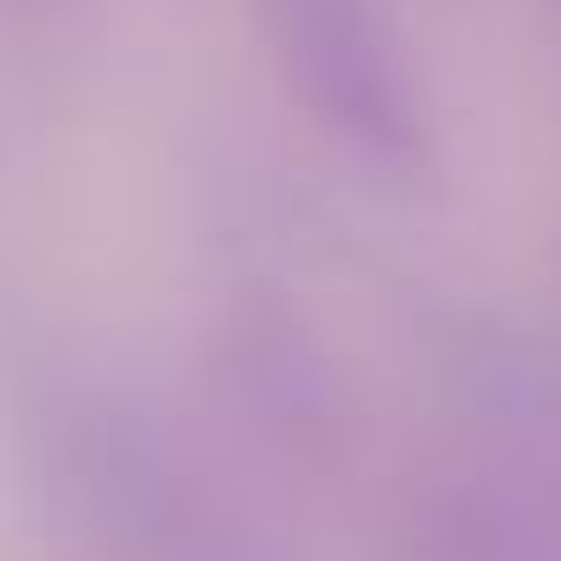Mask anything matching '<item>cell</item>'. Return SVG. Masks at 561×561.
I'll use <instances>...</instances> for the list:
<instances>
[{
	"mask_svg": "<svg viewBox=\"0 0 561 561\" xmlns=\"http://www.w3.org/2000/svg\"><path fill=\"white\" fill-rule=\"evenodd\" d=\"M262 39L285 70V85L339 124L346 139L400 147L415 131V85L392 24L377 16V0H254Z\"/></svg>",
	"mask_w": 561,
	"mask_h": 561,
	"instance_id": "obj_1",
	"label": "cell"
},
{
	"mask_svg": "<svg viewBox=\"0 0 561 561\" xmlns=\"http://www.w3.org/2000/svg\"><path fill=\"white\" fill-rule=\"evenodd\" d=\"M553 9H561V0H553Z\"/></svg>",
	"mask_w": 561,
	"mask_h": 561,
	"instance_id": "obj_2",
	"label": "cell"
}]
</instances>
